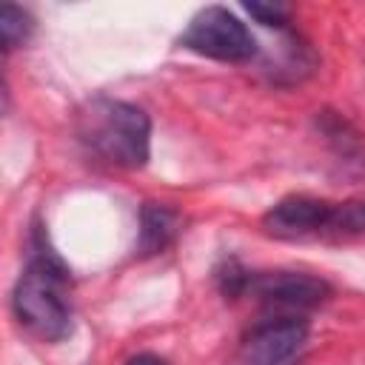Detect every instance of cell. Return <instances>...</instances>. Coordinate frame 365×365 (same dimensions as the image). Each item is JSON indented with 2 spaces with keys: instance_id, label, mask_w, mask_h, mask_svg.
I'll list each match as a JSON object with an SVG mask.
<instances>
[{
  "instance_id": "cell-1",
  "label": "cell",
  "mask_w": 365,
  "mask_h": 365,
  "mask_svg": "<svg viewBox=\"0 0 365 365\" xmlns=\"http://www.w3.org/2000/svg\"><path fill=\"white\" fill-rule=\"evenodd\" d=\"M80 140L106 163L120 168H143L151 154V120L125 100L97 97L80 111Z\"/></svg>"
},
{
  "instance_id": "cell-2",
  "label": "cell",
  "mask_w": 365,
  "mask_h": 365,
  "mask_svg": "<svg viewBox=\"0 0 365 365\" xmlns=\"http://www.w3.org/2000/svg\"><path fill=\"white\" fill-rule=\"evenodd\" d=\"M66 268L48 257L37 254L14 288V314L26 331L46 342H57L71 331V311L66 299Z\"/></svg>"
},
{
  "instance_id": "cell-3",
  "label": "cell",
  "mask_w": 365,
  "mask_h": 365,
  "mask_svg": "<svg viewBox=\"0 0 365 365\" xmlns=\"http://www.w3.org/2000/svg\"><path fill=\"white\" fill-rule=\"evenodd\" d=\"M180 46L222 63H242L257 54V40L248 26L222 6L200 9L180 37Z\"/></svg>"
},
{
  "instance_id": "cell-4",
  "label": "cell",
  "mask_w": 365,
  "mask_h": 365,
  "mask_svg": "<svg viewBox=\"0 0 365 365\" xmlns=\"http://www.w3.org/2000/svg\"><path fill=\"white\" fill-rule=\"evenodd\" d=\"M242 291L251 297L277 305V308H314L328 299L331 288L325 279L302 274V271H265L248 274Z\"/></svg>"
},
{
  "instance_id": "cell-5",
  "label": "cell",
  "mask_w": 365,
  "mask_h": 365,
  "mask_svg": "<svg viewBox=\"0 0 365 365\" xmlns=\"http://www.w3.org/2000/svg\"><path fill=\"white\" fill-rule=\"evenodd\" d=\"M331 220H334V202L308 194H291L265 214L262 225L268 234L279 240H302V237H331Z\"/></svg>"
},
{
  "instance_id": "cell-6",
  "label": "cell",
  "mask_w": 365,
  "mask_h": 365,
  "mask_svg": "<svg viewBox=\"0 0 365 365\" xmlns=\"http://www.w3.org/2000/svg\"><path fill=\"white\" fill-rule=\"evenodd\" d=\"M305 334H308L305 322L294 317L262 322L245 339V359L251 365H288L299 354Z\"/></svg>"
},
{
  "instance_id": "cell-7",
  "label": "cell",
  "mask_w": 365,
  "mask_h": 365,
  "mask_svg": "<svg viewBox=\"0 0 365 365\" xmlns=\"http://www.w3.org/2000/svg\"><path fill=\"white\" fill-rule=\"evenodd\" d=\"M177 228H180L177 211H171L165 205H157V202H148L143 208V222H140V248L145 254L163 251L174 240Z\"/></svg>"
},
{
  "instance_id": "cell-8",
  "label": "cell",
  "mask_w": 365,
  "mask_h": 365,
  "mask_svg": "<svg viewBox=\"0 0 365 365\" xmlns=\"http://www.w3.org/2000/svg\"><path fill=\"white\" fill-rule=\"evenodd\" d=\"M319 128H322V134L328 137V143L336 148V154L345 163H362V140L342 117H336L334 111H322Z\"/></svg>"
},
{
  "instance_id": "cell-9",
  "label": "cell",
  "mask_w": 365,
  "mask_h": 365,
  "mask_svg": "<svg viewBox=\"0 0 365 365\" xmlns=\"http://www.w3.org/2000/svg\"><path fill=\"white\" fill-rule=\"evenodd\" d=\"M365 231V200H345L334 202L331 237H351Z\"/></svg>"
},
{
  "instance_id": "cell-10",
  "label": "cell",
  "mask_w": 365,
  "mask_h": 365,
  "mask_svg": "<svg viewBox=\"0 0 365 365\" xmlns=\"http://www.w3.org/2000/svg\"><path fill=\"white\" fill-rule=\"evenodd\" d=\"M29 34H31V17L23 9L6 3L0 9V37H3V46L6 48H17L20 43H26Z\"/></svg>"
},
{
  "instance_id": "cell-11",
  "label": "cell",
  "mask_w": 365,
  "mask_h": 365,
  "mask_svg": "<svg viewBox=\"0 0 365 365\" xmlns=\"http://www.w3.org/2000/svg\"><path fill=\"white\" fill-rule=\"evenodd\" d=\"M245 11L257 17L262 26H285L288 23V9L279 3H245Z\"/></svg>"
},
{
  "instance_id": "cell-12",
  "label": "cell",
  "mask_w": 365,
  "mask_h": 365,
  "mask_svg": "<svg viewBox=\"0 0 365 365\" xmlns=\"http://www.w3.org/2000/svg\"><path fill=\"white\" fill-rule=\"evenodd\" d=\"M125 365H168L163 356H157V354H137V356H131Z\"/></svg>"
}]
</instances>
